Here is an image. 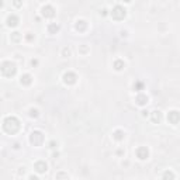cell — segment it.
<instances>
[{
  "label": "cell",
  "instance_id": "cell-20",
  "mask_svg": "<svg viewBox=\"0 0 180 180\" xmlns=\"http://www.w3.org/2000/svg\"><path fill=\"white\" fill-rule=\"evenodd\" d=\"M30 116H31V117H38V110H37V109H31V110H30Z\"/></svg>",
  "mask_w": 180,
  "mask_h": 180
},
{
  "label": "cell",
  "instance_id": "cell-17",
  "mask_svg": "<svg viewBox=\"0 0 180 180\" xmlns=\"http://www.w3.org/2000/svg\"><path fill=\"white\" fill-rule=\"evenodd\" d=\"M124 66H125V63H124V61H121V59H117V61L114 62V68H116V71H123Z\"/></svg>",
  "mask_w": 180,
  "mask_h": 180
},
{
  "label": "cell",
  "instance_id": "cell-9",
  "mask_svg": "<svg viewBox=\"0 0 180 180\" xmlns=\"http://www.w3.org/2000/svg\"><path fill=\"white\" fill-rule=\"evenodd\" d=\"M34 169L38 173H45L48 169V166L44 160H38V162H35V165H34Z\"/></svg>",
  "mask_w": 180,
  "mask_h": 180
},
{
  "label": "cell",
  "instance_id": "cell-6",
  "mask_svg": "<svg viewBox=\"0 0 180 180\" xmlns=\"http://www.w3.org/2000/svg\"><path fill=\"white\" fill-rule=\"evenodd\" d=\"M41 13H42V16L45 17V18H52L55 16V8L52 6L47 4V6H44V7L41 8Z\"/></svg>",
  "mask_w": 180,
  "mask_h": 180
},
{
  "label": "cell",
  "instance_id": "cell-26",
  "mask_svg": "<svg viewBox=\"0 0 180 180\" xmlns=\"http://www.w3.org/2000/svg\"><path fill=\"white\" fill-rule=\"evenodd\" d=\"M142 116H144V117H146V116H148V111H145V110H144V111H142Z\"/></svg>",
  "mask_w": 180,
  "mask_h": 180
},
{
  "label": "cell",
  "instance_id": "cell-23",
  "mask_svg": "<svg viewBox=\"0 0 180 180\" xmlns=\"http://www.w3.org/2000/svg\"><path fill=\"white\" fill-rule=\"evenodd\" d=\"M63 56H69V55H71V49H69V48H63Z\"/></svg>",
  "mask_w": 180,
  "mask_h": 180
},
{
  "label": "cell",
  "instance_id": "cell-8",
  "mask_svg": "<svg viewBox=\"0 0 180 180\" xmlns=\"http://www.w3.org/2000/svg\"><path fill=\"white\" fill-rule=\"evenodd\" d=\"M167 121L170 123V124H177L180 121V113L179 111H170L169 114H167Z\"/></svg>",
  "mask_w": 180,
  "mask_h": 180
},
{
  "label": "cell",
  "instance_id": "cell-13",
  "mask_svg": "<svg viewBox=\"0 0 180 180\" xmlns=\"http://www.w3.org/2000/svg\"><path fill=\"white\" fill-rule=\"evenodd\" d=\"M151 120H152V123H155V124H156V123H160V120H162V113H160V111H153V113H152V116H151Z\"/></svg>",
  "mask_w": 180,
  "mask_h": 180
},
{
  "label": "cell",
  "instance_id": "cell-22",
  "mask_svg": "<svg viewBox=\"0 0 180 180\" xmlns=\"http://www.w3.org/2000/svg\"><path fill=\"white\" fill-rule=\"evenodd\" d=\"M13 4H14L16 7H21V4H23V1H21V0H13Z\"/></svg>",
  "mask_w": 180,
  "mask_h": 180
},
{
  "label": "cell",
  "instance_id": "cell-12",
  "mask_svg": "<svg viewBox=\"0 0 180 180\" xmlns=\"http://www.w3.org/2000/svg\"><path fill=\"white\" fill-rule=\"evenodd\" d=\"M17 24H18V17L14 16V14L8 16V18H7V25L8 27H16Z\"/></svg>",
  "mask_w": 180,
  "mask_h": 180
},
{
  "label": "cell",
  "instance_id": "cell-14",
  "mask_svg": "<svg viewBox=\"0 0 180 180\" xmlns=\"http://www.w3.org/2000/svg\"><path fill=\"white\" fill-rule=\"evenodd\" d=\"M124 137H125V134H124V131H121V130H117V131H114V134H113V138L117 139V141H123Z\"/></svg>",
  "mask_w": 180,
  "mask_h": 180
},
{
  "label": "cell",
  "instance_id": "cell-11",
  "mask_svg": "<svg viewBox=\"0 0 180 180\" xmlns=\"http://www.w3.org/2000/svg\"><path fill=\"white\" fill-rule=\"evenodd\" d=\"M20 82H21V85H24V86H28V85H31V82H32L31 75H28V73L23 75V76H21V79H20Z\"/></svg>",
  "mask_w": 180,
  "mask_h": 180
},
{
  "label": "cell",
  "instance_id": "cell-16",
  "mask_svg": "<svg viewBox=\"0 0 180 180\" xmlns=\"http://www.w3.org/2000/svg\"><path fill=\"white\" fill-rule=\"evenodd\" d=\"M48 31H49V34H56V32L59 31V25L56 23H52L48 25Z\"/></svg>",
  "mask_w": 180,
  "mask_h": 180
},
{
  "label": "cell",
  "instance_id": "cell-18",
  "mask_svg": "<svg viewBox=\"0 0 180 180\" xmlns=\"http://www.w3.org/2000/svg\"><path fill=\"white\" fill-rule=\"evenodd\" d=\"M20 38H21V35H20V32H13V34H11V39H13V41H16V42H18V41H20Z\"/></svg>",
  "mask_w": 180,
  "mask_h": 180
},
{
  "label": "cell",
  "instance_id": "cell-5",
  "mask_svg": "<svg viewBox=\"0 0 180 180\" xmlns=\"http://www.w3.org/2000/svg\"><path fill=\"white\" fill-rule=\"evenodd\" d=\"M76 80H78V75H76L75 72H66V73L63 75V82H65L66 85H75Z\"/></svg>",
  "mask_w": 180,
  "mask_h": 180
},
{
  "label": "cell",
  "instance_id": "cell-7",
  "mask_svg": "<svg viewBox=\"0 0 180 180\" xmlns=\"http://www.w3.org/2000/svg\"><path fill=\"white\" fill-rule=\"evenodd\" d=\"M135 153H137V156L141 160H145V159H148V156H149V151L146 146H139V148L137 149Z\"/></svg>",
  "mask_w": 180,
  "mask_h": 180
},
{
  "label": "cell",
  "instance_id": "cell-25",
  "mask_svg": "<svg viewBox=\"0 0 180 180\" xmlns=\"http://www.w3.org/2000/svg\"><path fill=\"white\" fill-rule=\"evenodd\" d=\"M37 63H38V61H37V59H32V61H31V65H32V66H35Z\"/></svg>",
  "mask_w": 180,
  "mask_h": 180
},
{
  "label": "cell",
  "instance_id": "cell-4",
  "mask_svg": "<svg viewBox=\"0 0 180 180\" xmlns=\"http://www.w3.org/2000/svg\"><path fill=\"white\" fill-rule=\"evenodd\" d=\"M30 142L31 144H34V145H41L42 142H44V134L41 132V131H34V132H31V135H30Z\"/></svg>",
  "mask_w": 180,
  "mask_h": 180
},
{
  "label": "cell",
  "instance_id": "cell-2",
  "mask_svg": "<svg viewBox=\"0 0 180 180\" xmlns=\"http://www.w3.org/2000/svg\"><path fill=\"white\" fill-rule=\"evenodd\" d=\"M16 72H17L16 63H13L11 61H6V62L1 63V73H3V76L11 78V76L16 75Z\"/></svg>",
  "mask_w": 180,
  "mask_h": 180
},
{
  "label": "cell",
  "instance_id": "cell-28",
  "mask_svg": "<svg viewBox=\"0 0 180 180\" xmlns=\"http://www.w3.org/2000/svg\"><path fill=\"white\" fill-rule=\"evenodd\" d=\"M32 38H34V37H32V35H27V39H28V41H31Z\"/></svg>",
  "mask_w": 180,
  "mask_h": 180
},
{
  "label": "cell",
  "instance_id": "cell-27",
  "mask_svg": "<svg viewBox=\"0 0 180 180\" xmlns=\"http://www.w3.org/2000/svg\"><path fill=\"white\" fill-rule=\"evenodd\" d=\"M49 145H51V148H55V145H56V144H55V142L52 141V142H51V144H49Z\"/></svg>",
  "mask_w": 180,
  "mask_h": 180
},
{
  "label": "cell",
  "instance_id": "cell-15",
  "mask_svg": "<svg viewBox=\"0 0 180 180\" xmlns=\"http://www.w3.org/2000/svg\"><path fill=\"white\" fill-rule=\"evenodd\" d=\"M87 28V23L85 20H79L78 23H76V30L78 31H85Z\"/></svg>",
  "mask_w": 180,
  "mask_h": 180
},
{
  "label": "cell",
  "instance_id": "cell-19",
  "mask_svg": "<svg viewBox=\"0 0 180 180\" xmlns=\"http://www.w3.org/2000/svg\"><path fill=\"white\" fill-rule=\"evenodd\" d=\"M134 89H135V90H138V92H139V90H142V89H144V83H142V82H137V83L134 85Z\"/></svg>",
  "mask_w": 180,
  "mask_h": 180
},
{
  "label": "cell",
  "instance_id": "cell-21",
  "mask_svg": "<svg viewBox=\"0 0 180 180\" xmlns=\"http://www.w3.org/2000/svg\"><path fill=\"white\" fill-rule=\"evenodd\" d=\"M163 177H165V179H167V177H170V179H174V174H173L172 172H166V173L163 174Z\"/></svg>",
  "mask_w": 180,
  "mask_h": 180
},
{
  "label": "cell",
  "instance_id": "cell-10",
  "mask_svg": "<svg viewBox=\"0 0 180 180\" xmlns=\"http://www.w3.org/2000/svg\"><path fill=\"white\" fill-rule=\"evenodd\" d=\"M135 102H137V104H139V106H145V104L148 103V96H145V94H138L137 99H135Z\"/></svg>",
  "mask_w": 180,
  "mask_h": 180
},
{
  "label": "cell",
  "instance_id": "cell-24",
  "mask_svg": "<svg viewBox=\"0 0 180 180\" xmlns=\"http://www.w3.org/2000/svg\"><path fill=\"white\" fill-rule=\"evenodd\" d=\"M56 177H68V174H63V173H59V174H56Z\"/></svg>",
  "mask_w": 180,
  "mask_h": 180
},
{
  "label": "cell",
  "instance_id": "cell-1",
  "mask_svg": "<svg viewBox=\"0 0 180 180\" xmlns=\"http://www.w3.org/2000/svg\"><path fill=\"white\" fill-rule=\"evenodd\" d=\"M3 130L8 134H16L20 130V121L16 117H6L3 121Z\"/></svg>",
  "mask_w": 180,
  "mask_h": 180
},
{
  "label": "cell",
  "instance_id": "cell-29",
  "mask_svg": "<svg viewBox=\"0 0 180 180\" xmlns=\"http://www.w3.org/2000/svg\"><path fill=\"white\" fill-rule=\"evenodd\" d=\"M124 1H125V3H130V1H131V0H124Z\"/></svg>",
  "mask_w": 180,
  "mask_h": 180
},
{
  "label": "cell",
  "instance_id": "cell-3",
  "mask_svg": "<svg viewBox=\"0 0 180 180\" xmlns=\"http://www.w3.org/2000/svg\"><path fill=\"white\" fill-rule=\"evenodd\" d=\"M111 16H113L114 20H123L127 16V10L123 6H116L111 10Z\"/></svg>",
  "mask_w": 180,
  "mask_h": 180
}]
</instances>
